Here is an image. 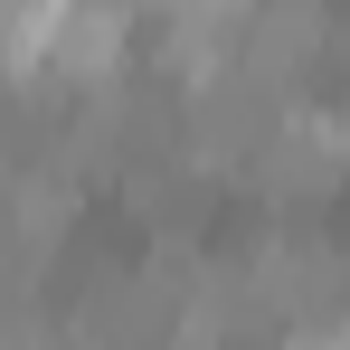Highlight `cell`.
Returning <instances> with one entry per match:
<instances>
[{
    "label": "cell",
    "instance_id": "cell-4",
    "mask_svg": "<svg viewBox=\"0 0 350 350\" xmlns=\"http://www.w3.org/2000/svg\"><path fill=\"white\" fill-rule=\"evenodd\" d=\"M322 48H332V10L322 0H256L246 29H237V66L256 85H275V95H293L322 66Z\"/></svg>",
    "mask_w": 350,
    "mask_h": 350
},
{
    "label": "cell",
    "instance_id": "cell-2",
    "mask_svg": "<svg viewBox=\"0 0 350 350\" xmlns=\"http://www.w3.org/2000/svg\"><path fill=\"white\" fill-rule=\"evenodd\" d=\"M133 66V0H48V29H38V76L29 85H57V95H105Z\"/></svg>",
    "mask_w": 350,
    "mask_h": 350
},
{
    "label": "cell",
    "instance_id": "cell-3",
    "mask_svg": "<svg viewBox=\"0 0 350 350\" xmlns=\"http://www.w3.org/2000/svg\"><path fill=\"white\" fill-rule=\"evenodd\" d=\"M341 180H350V114H332V105H293L275 123V142L246 161V189L265 208H312Z\"/></svg>",
    "mask_w": 350,
    "mask_h": 350
},
{
    "label": "cell",
    "instance_id": "cell-1",
    "mask_svg": "<svg viewBox=\"0 0 350 350\" xmlns=\"http://www.w3.org/2000/svg\"><path fill=\"white\" fill-rule=\"evenodd\" d=\"M284 114H293V95H275V85H256L246 66H228L218 85L180 95V161L199 180H246V161L275 142Z\"/></svg>",
    "mask_w": 350,
    "mask_h": 350
}]
</instances>
